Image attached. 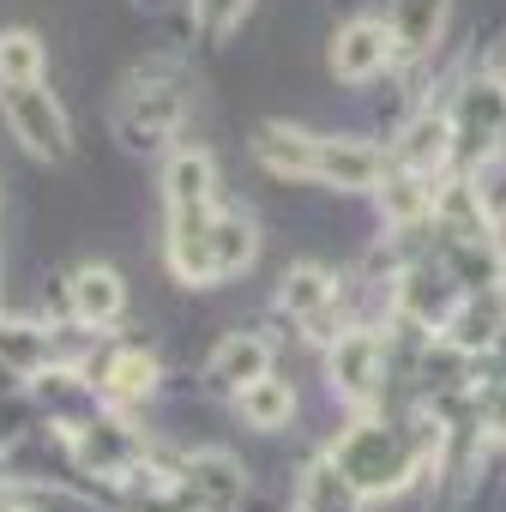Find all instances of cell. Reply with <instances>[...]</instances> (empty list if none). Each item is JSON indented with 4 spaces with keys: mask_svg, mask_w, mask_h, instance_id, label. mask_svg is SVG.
Instances as JSON below:
<instances>
[{
    "mask_svg": "<svg viewBox=\"0 0 506 512\" xmlns=\"http://www.w3.org/2000/svg\"><path fill=\"white\" fill-rule=\"evenodd\" d=\"M37 73H43V43L31 31L0 37V85H37Z\"/></svg>",
    "mask_w": 506,
    "mask_h": 512,
    "instance_id": "cell-7",
    "label": "cell"
},
{
    "mask_svg": "<svg viewBox=\"0 0 506 512\" xmlns=\"http://www.w3.org/2000/svg\"><path fill=\"white\" fill-rule=\"evenodd\" d=\"M0 103H7V121L19 127V139L43 157H61L67 151V121L61 109L49 103L43 85H0Z\"/></svg>",
    "mask_w": 506,
    "mask_h": 512,
    "instance_id": "cell-2",
    "label": "cell"
},
{
    "mask_svg": "<svg viewBox=\"0 0 506 512\" xmlns=\"http://www.w3.org/2000/svg\"><path fill=\"white\" fill-rule=\"evenodd\" d=\"M374 356H380L374 338H344V344H338L332 362H338V386H344L350 398H374Z\"/></svg>",
    "mask_w": 506,
    "mask_h": 512,
    "instance_id": "cell-8",
    "label": "cell"
},
{
    "mask_svg": "<svg viewBox=\"0 0 506 512\" xmlns=\"http://www.w3.org/2000/svg\"><path fill=\"white\" fill-rule=\"evenodd\" d=\"M344 470H350V482H356V488H386V482H398V476H404V458L392 452L386 428H356V434H350V446H344Z\"/></svg>",
    "mask_w": 506,
    "mask_h": 512,
    "instance_id": "cell-3",
    "label": "cell"
},
{
    "mask_svg": "<svg viewBox=\"0 0 506 512\" xmlns=\"http://www.w3.org/2000/svg\"><path fill=\"white\" fill-rule=\"evenodd\" d=\"M169 205H211V163L199 151H181L169 163Z\"/></svg>",
    "mask_w": 506,
    "mask_h": 512,
    "instance_id": "cell-9",
    "label": "cell"
},
{
    "mask_svg": "<svg viewBox=\"0 0 506 512\" xmlns=\"http://www.w3.org/2000/svg\"><path fill=\"white\" fill-rule=\"evenodd\" d=\"M260 157L284 175H320V181H344V187H368L386 175V157L374 145H338V139H302L290 127H266L260 133Z\"/></svg>",
    "mask_w": 506,
    "mask_h": 512,
    "instance_id": "cell-1",
    "label": "cell"
},
{
    "mask_svg": "<svg viewBox=\"0 0 506 512\" xmlns=\"http://www.w3.org/2000/svg\"><path fill=\"white\" fill-rule=\"evenodd\" d=\"M217 380L223 386H253V380H266V344L260 338H229L223 350H217Z\"/></svg>",
    "mask_w": 506,
    "mask_h": 512,
    "instance_id": "cell-6",
    "label": "cell"
},
{
    "mask_svg": "<svg viewBox=\"0 0 506 512\" xmlns=\"http://www.w3.org/2000/svg\"><path fill=\"white\" fill-rule=\"evenodd\" d=\"M386 55H392V31L374 25V19H356V25L338 31V43H332V67H338L344 79H368V73H380Z\"/></svg>",
    "mask_w": 506,
    "mask_h": 512,
    "instance_id": "cell-4",
    "label": "cell"
},
{
    "mask_svg": "<svg viewBox=\"0 0 506 512\" xmlns=\"http://www.w3.org/2000/svg\"><path fill=\"white\" fill-rule=\"evenodd\" d=\"M73 314L79 320H115L121 314V278L103 272V266H85L73 278Z\"/></svg>",
    "mask_w": 506,
    "mask_h": 512,
    "instance_id": "cell-5",
    "label": "cell"
},
{
    "mask_svg": "<svg viewBox=\"0 0 506 512\" xmlns=\"http://www.w3.org/2000/svg\"><path fill=\"white\" fill-rule=\"evenodd\" d=\"M440 13H446V0H398V19H392L386 31H392V43L422 49V43H428V31L440 25Z\"/></svg>",
    "mask_w": 506,
    "mask_h": 512,
    "instance_id": "cell-11",
    "label": "cell"
},
{
    "mask_svg": "<svg viewBox=\"0 0 506 512\" xmlns=\"http://www.w3.org/2000/svg\"><path fill=\"white\" fill-rule=\"evenodd\" d=\"M326 296H332V284H326V272H314V266L290 272V284H284V302H290L296 314H308V320L326 308Z\"/></svg>",
    "mask_w": 506,
    "mask_h": 512,
    "instance_id": "cell-12",
    "label": "cell"
},
{
    "mask_svg": "<svg viewBox=\"0 0 506 512\" xmlns=\"http://www.w3.org/2000/svg\"><path fill=\"white\" fill-rule=\"evenodd\" d=\"M109 386H115V392H145V386H151V362H145V356H121L115 374H109Z\"/></svg>",
    "mask_w": 506,
    "mask_h": 512,
    "instance_id": "cell-13",
    "label": "cell"
},
{
    "mask_svg": "<svg viewBox=\"0 0 506 512\" xmlns=\"http://www.w3.org/2000/svg\"><path fill=\"white\" fill-rule=\"evenodd\" d=\"M235 398H241V416H247V422H260V428H278V422L290 416V386H278L272 374H266V380H253V386H241Z\"/></svg>",
    "mask_w": 506,
    "mask_h": 512,
    "instance_id": "cell-10",
    "label": "cell"
}]
</instances>
